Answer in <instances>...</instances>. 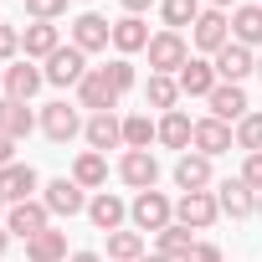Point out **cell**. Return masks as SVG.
Segmentation results:
<instances>
[{
	"label": "cell",
	"instance_id": "cell-29",
	"mask_svg": "<svg viewBox=\"0 0 262 262\" xmlns=\"http://www.w3.org/2000/svg\"><path fill=\"white\" fill-rule=\"evenodd\" d=\"M195 247V231L190 226H180V221H170L165 231H155V252L160 257H170V262H185V252Z\"/></svg>",
	"mask_w": 262,
	"mask_h": 262
},
{
	"label": "cell",
	"instance_id": "cell-10",
	"mask_svg": "<svg viewBox=\"0 0 262 262\" xmlns=\"http://www.w3.org/2000/svg\"><path fill=\"white\" fill-rule=\"evenodd\" d=\"M118 98H123V93L108 82V72H103V67H93V72L77 82V108H88V113H113V108H118Z\"/></svg>",
	"mask_w": 262,
	"mask_h": 262
},
{
	"label": "cell",
	"instance_id": "cell-14",
	"mask_svg": "<svg viewBox=\"0 0 262 262\" xmlns=\"http://www.w3.org/2000/svg\"><path fill=\"white\" fill-rule=\"evenodd\" d=\"M47 226H52V211L41 206V195H36V201H21V206H11V211H6V231H11V236H21V242H31V236H36V231H47Z\"/></svg>",
	"mask_w": 262,
	"mask_h": 262
},
{
	"label": "cell",
	"instance_id": "cell-17",
	"mask_svg": "<svg viewBox=\"0 0 262 262\" xmlns=\"http://www.w3.org/2000/svg\"><path fill=\"white\" fill-rule=\"evenodd\" d=\"M36 190H41V175L31 170V165H6L0 170V195H6L11 206H21V201H36Z\"/></svg>",
	"mask_w": 262,
	"mask_h": 262
},
{
	"label": "cell",
	"instance_id": "cell-7",
	"mask_svg": "<svg viewBox=\"0 0 262 262\" xmlns=\"http://www.w3.org/2000/svg\"><path fill=\"white\" fill-rule=\"evenodd\" d=\"M41 206H47L52 216H82V211H88V190H82L72 175H57V180L41 185Z\"/></svg>",
	"mask_w": 262,
	"mask_h": 262
},
{
	"label": "cell",
	"instance_id": "cell-21",
	"mask_svg": "<svg viewBox=\"0 0 262 262\" xmlns=\"http://www.w3.org/2000/svg\"><path fill=\"white\" fill-rule=\"evenodd\" d=\"M82 139H88V149H98V155L118 149V144H123V118H118V113H93L88 128H82Z\"/></svg>",
	"mask_w": 262,
	"mask_h": 262
},
{
	"label": "cell",
	"instance_id": "cell-44",
	"mask_svg": "<svg viewBox=\"0 0 262 262\" xmlns=\"http://www.w3.org/2000/svg\"><path fill=\"white\" fill-rule=\"evenodd\" d=\"M11 242H16V236L6 231V221H0V257H6V247H11Z\"/></svg>",
	"mask_w": 262,
	"mask_h": 262
},
{
	"label": "cell",
	"instance_id": "cell-37",
	"mask_svg": "<svg viewBox=\"0 0 262 262\" xmlns=\"http://www.w3.org/2000/svg\"><path fill=\"white\" fill-rule=\"evenodd\" d=\"M6 62H21V31L16 26H0V67Z\"/></svg>",
	"mask_w": 262,
	"mask_h": 262
},
{
	"label": "cell",
	"instance_id": "cell-11",
	"mask_svg": "<svg viewBox=\"0 0 262 262\" xmlns=\"http://www.w3.org/2000/svg\"><path fill=\"white\" fill-rule=\"evenodd\" d=\"M47 88V72L31 62V57H21V62H11L6 67V93H0V98H16V103H31L36 93Z\"/></svg>",
	"mask_w": 262,
	"mask_h": 262
},
{
	"label": "cell",
	"instance_id": "cell-8",
	"mask_svg": "<svg viewBox=\"0 0 262 262\" xmlns=\"http://www.w3.org/2000/svg\"><path fill=\"white\" fill-rule=\"evenodd\" d=\"M118 180L134 190V195H139V190H155V185H160V160H155V149H123Z\"/></svg>",
	"mask_w": 262,
	"mask_h": 262
},
{
	"label": "cell",
	"instance_id": "cell-41",
	"mask_svg": "<svg viewBox=\"0 0 262 262\" xmlns=\"http://www.w3.org/2000/svg\"><path fill=\"white\" fill-rule=\"evenodd\" d=\"M118 6H123V16H144V11L155 6V0H118Z\"/></svg>",
	"mask_w": 262,
	"mask_h": 262
},
{
	"label": "cell",
	"instance_id": "cell-48",
	"mask_svg": "<svg viewBox=\"0 0 262 262\" xmlns=\"http://www.w3.org/2000/svg\"><path fill=\"white\" fill-rule=\"evenodd\" d=\"M257 77H262V57H257Z\"/></svg>",
	"mask_w": 262,
	"mask_h": 262
},
{
	"label": "cell",
	"instance_id": "cell-38",
	"mask_svg": "<svg viewBox=\"0 0 262 262\" xmlns=\"http://www.w3.org/2000/svg\"><path fill=\"white\" fill-rule=\"evenodd\" d=\"M242 180L262 195V155H247V160H242Z\"/></svg>",
	"mask_w": 262,
	"mask_h": 262
},
{
	"label": "cell",
	"instance_id": "cell-24",
	"mask_svg": "<svg viewBox=\"0 0 262 262\" xmlns=\"http://www.w3.org/2000/svg\"><path fill=\"white\" fill-rule=\"evenodd\" d=\"M41 118L31 113V103H16V98H0V134H6V139H26L31 134V128H36Z\"/></svg>",
	"mask_w": 262,
	"mask_h": 262
},
{
	"label": "cell",
	"instance_id": "cell-34",
	"mask_svg": "<svg viewBox=\"0 0 262 262\" xmlns=\"http://www.w3.org/2000/svg\"><path fill=\"white\" fill-rule=\"evenodd\" d=\"M231 134H236V149H247V155H262V113H247V118L231 128Z\"/></svg>",
	"mask_w": 262,
	"mask_h": 262
},
{
	"label": "cell",
	"instance_id": "cell-33",
	"mask_svg": "<svg viewBox=\"0 0 262 262\" xmlns=\"http://www.w3.org/2000/svg\"><path fill=\"white\" fill-rule=\"evenodd\" d=\"M144 98H149V108H160V113H175V108H180V82H175V77H160V72H149V82H144Z\"/></svg>",
	"mask_w": 262,
	"mask_h": 262
},
{
	"label": "cell",
	"instance_id": "cell-19",
	"mask_svg": "<svg viewBox=\"0 0 262 262\" xmlns=\"http://www.w3.org/2000/svg\"><path fill=\"white\" fill-rule=\"evenodd\" d=\"M57 47H62V31H57V21H31V26L21 31V57H31V62H47Z\"/></svg>",
	"mask_w": 262,
	"mask_h": 262
},
{
	"label": "cell",
	"instance_id": "cell-27",
	"mask_svg": "<svg viewBox=\"0 0 262 262\" xmlns=\"http://www.w3.org/2000/svg\"><path fill=\"white\" fill-rule=\"evenodd\" d=\"M231 41H242V47H262V6L252 0V6H236L231 11Z\"/></svg>",
	"mask_w": 262,
	"mask_h": 262
},
{
	"label": "cell",
	"instance_id": "cell-28",
	"mask_svg": "<svg viewBox=\"0 0 262 262\" xmlns=\"http://www.w3.org/2000/svg\"><path fill=\"white\" fill-rule=\"evenodd\" d=\"M72 180H77L82 190H103V185H108V155L82 149V155L72 160Z\"/></svg>",
	"mask_w": 262,
	"mask_h": 262
},
{
	"label": "cell",
	"instance_id": "cell-42",
	"mask_svg": "<svg viewBox=\"0 0 262 262\" xmlns=\"http://www.w3.org/2000/svg\"><path fill=\"white\" fill-rule=\"evenodd\" d=\"M67 262H103V252H72Z\"/></svg>",
	"mask_w": 262,
	"mask_h": 262
},
{
	"label": "cell",
	"instance_id": "cell-40",
	"mask_svg": "<svg viewBox=\"0 0 262 262\" xmlns=\"http://www.w3.org/2000/svg\"><path fill=\"white\" fill-rule=\"evenodd\" d=\"M6 165H16V139L0 134V170H6Z\"/></svg>",
	"mask_w": 262,
	"mask_h": 262
},
{
	"label": "cell",
	"instance_id": "cell-30",
	"mask_svg": "<svg viewBox=\"0 0 262 262\" xmlns=\"http://www.w3.org/2000/svg\"><path fill=\"white\" fill-rule=\"evenodd\" d=\"M149 144H160V123L149 113H128L123 118V149H149Z\"/></svg>",
	"mask_w": 262,
	"mask_h": 262
},
{
	"label": "cell",
	"instance_id": "cell-39",
	"mask_svg": "<svg viewBox=\"0 0 262 262\" xmlns=\"http://www.w3.org/2000/svg\"><path fill=\"white\" fill-rule=\"evenodd\" d=\"M185 262H226V257H221V247H216V242H195V247L185 252Z\"/></svg>",
	"mask_w": 262,
	"mask_h": 262
},
{
	"label": "cell",
	"instance_id": "cell-3",
	"mask_svg": "<svg viewBox=\"0 0 262 262\" xmlns=\"http://www.w3.org/2000/svg\"><path fill=\"white\" fill-rule=\"evenodd\" d=\"M175 221L190 226V231H211L221 221V206H216V190H185L175 201Z\"/></svg>",
	"mask_w": 262,
	"mask_h": 262
},
{
	"label": "cell",
	"instance_id": "cell-50",
	"mask_svg": "<svg viewBox=\"0 0 262 262\" xmlns=\"http://www.w3.org/2000/svg\"><path fill=\"white\" fill-rule=\"evenodd\" d=\"M257 6H262V0H257Z\"/></svg>",
	"mask_w": 262,
	"mask_h": 262
},
{
	"label": "cell",
	"instance_id": "cell-18",
	"mask_svg": "<svg viewBox=\"0 0 262 262\" xmlns=\"http://www.w3.org/2000/svg\"><path fill=\"white\" fill-rule=\"evenodd\" d=\"M88 221L108 236V231H123V221H128V206H123V195H113V190H98L93 201H88Z\"/></svg>",
	"mask_w": 262,
	"mask_h": 262
},
{
	"label": "cell",
	"instance_id": "cell-45",
	"mask_svg": "<svg viewBox=\"0 0 262 262\" xmlns=\"http://www.w3.org/2000/svg\"><path fill=\"white\" fill-rule=\"evenodd\" d=\"M6 211H11V201H6V195H0V221H6Z\"/></svg>",
	"mask_w": 262,
	"mask_h": 262
},
{
	"label": "cell",
	"instance_id": "cell-47",
	"mask_svg": "<svg viewBox=\"0 0 262 262\" xmlns=\"http://www.w3.org/2000/svg\"><path fill=\"white\" fill-rule=\"evenodd\" d=\"M0 93H6V67H0Z\"/></svg>",
	"mask_w": 262,
	"mask_h": 262
},
{
	"label": "cell",
	"instance_id": "cell-9",
	"mask_svg": "<svg viewBox=\"0 0 262 262\" xmlns=\"http://www.w3.org/2000/svg\"><path fill=\"white\" fill-rule=\"evenodd\" d=\"M72 47L88 52V57H93V52H108V47H113V21L98 16V11H82V16L72 21Z\"/></svg>",
	"mask_w": 262,
	"mask_h": 262
},
{
	"label": "cell",
	"instance_id": "cell-46",
	"mask_svg": "<svg viewBox=\"0 0 262 262\" xmlns=\"http://www.w3.org/2000/svg\"><path fill=\"white\" fill-rule=\"evenodd\" d=\"M144 262H170V257H160V252H155V257H144Z\"/></svg>",
	"mask_w": 262,
	"mask_h": 262
},
{
	"label": "cell",
	"instance_id": "cell-32",
	"mask_svg": "<svg viewBox=\"0 0 262 262\" xmlns=\"http://www.w3.org/2000/svg\"><path fill=\"white\" fill-rule=\"evenodd\" d=\"M108 262H144V231H108Z\"/></svg>",
	"mask_w": 262,
	"mask_h": 262
},
{
	"label": "cell",
	"instance_id": "cell-31",
	"mask_svg": "<svg viewBox=\"0 0 262 262\" xmlns=\"http://www.w3.org/2000/svg\"><path fill=\"white\" fill-rule=\"evenodd\" d=\"M206 11V0H160V16H165V31H185L195 26Z\"/></svg>",
	"mask_w": 262,
	"mask_h": 262
},
{
	"label": "cell",
	"instance_id": "cell-35",
	"mask_svg": "<svg viewBox=\"0 0 262 262\" xmlns=\"http://www.w3.org/2000/svg\"><path fill=\"white\" fill-rule=\"evenodd\" d=\"M103 72H108V82H113L118 93H128V88L139 82V72H134V62H128V57H113V62H108Z\"/></svg>",
	"mask_w": 262,
	"mask_h": 262
},
{
	"label": "cell",
	"instance_id": "cell-13",
	"mask_svg": "<svg viewBox=\"0 0 262 262\" xmlns=\"http://www.w3.org/2000/svg\"><path fill=\"white\" fill-rule=\"evenodd\" d=\"M216 206H221V216H231V221L257 216V190H252L242 175H231V180H221V185H216Z\"/></svg>",
	"mask_w": 262,
	"mask_h": 262
},
{
	"label": "cell",
	"instance_id": "cell-15",
	"mask_svg": "<svg viewBox=\"0 0 262 262\" xmlns=\"http://www.w3.org/2000/svg\"><path fill=\"white\" fill-rule=\"evenodd\" d=\"M175 82H180V98H211L216 93V62H206V57H190L180 72H175Z\"/></svg>",
	"mask_w": 262,
	"mask_h": 262
},
{
	"label": "cell",
	"instance_id": "cell-4",
	"mask_svg": "<svg viewBox=\"0 0 262 262\" xmlns=\"http://www.w3.org/2000/svg\"><path fill=\"white\" fill-rule=\"evenodd\" d=\"M82 113H77V103H67V98H57V103H47L41 108V134L52 139V144H72L77 134H82Z\"/></svg>",
	"mask_w": 262,
	"mask_h": 262
},
{
	"label": "cell",
	"instance_id": "cell-12",
	"mask_svg": "<svg viewBox=\"0 0 262 262\" xmlns=\"http://www.w3.org/2000/svg\"><path fill=\"white\" fill-rule=\"evenodd\" d=\"M211 62H216V77H221V82H247V77L257 72V52L242 47V41H226Z\"/></svg>",
	"mask_w": 262,
	"mask_h": 262
},
{
	"label": "cell",
	"instance_id": "cell-49",
	"mask_svg": "<svg viewBox=\"0 0 262 262\" xmlns=\"http://www.w3.org/2000/svg\"><path fill=\"white\" fill-rule=\"evenodd\" d=\"M257 216H262V195H257Z\"/></svg>",
	"mask_w": 262,
	"mask_h": 262
},
{
	"label": "cell",
	"instance_id": "cell-26",
	"mask_svg": "<svg viewBox=\"0 0 262 262\" xmlns=\"http://www.w3.org/2000/svg\"><path fill=\"white\" fill-rule=\"evenodd\" d=\"M144 47H149L144 16H123V21H113V52H118V57H134V52H144Z\"/></svg>",
	"mask_w": 262,
	"mask_h": 262
},
{
	"label": "cell",
	"instance_id": "cell-6",
	"mask_svg": "<svg viewBox=\"0 0 262 262\" xmlns=\"http://www.w3.org/2000/svg\"><path fill=\"white\" fill-rule=\"evenodd\" d=\"M41 72H47V82H52V88H77L93 67H88V52H77V47L67 41V47H57V52L47 57V67H41Z\"/></svg>",
	"mask_w": 262,
	"mask_h": 262
},
{
	"label": "cell",
	"instance_id": "cell-43",
	"mask_svg": "<svg viewBox=\"0 0 262 262\" xmlns=\"http://www.w3.org/2000/svg\"><path fill=\"white\" fill-rule=\"evenodd\" d=\"M206 6H211V11H236L242 0H206Z\"/></svg>",
	"mask_w": 262,
	"mask_h": 262
},
{
	"label": "cell",
	"instance_id": "cell-1",
	"mask_svg": "<svg viewBox=\"0 0 262 262\" xmlns=\"http://www.w3.org/2000/svg\"><path fill=\"white\" fill-rule=\"evenodd\" d=\"M144 52H149V72H160V77H175V72L190 62V41H185V31H155Z\"/></svg>",
	"mask_w": 262,
	"mask_h": 262
},
{
	"label": "cell",
	"instance_id": "cell-16",
	"mask_svg": "<svg viewBox=\"0 0 262 262\" xmlns=\"http://www.w3.org/2000/svg\"><path fill=\"white\" fill-rule=\"evenodd\" d=\"M206 103H211V118H221V123H231V128L252 113V103H247L242 82H216V93H211Z\"/></svg>",
	"mask_w": 262,
	"mask_h": 262
},
{
	"label": "cell",
	"instance_id": "cell-36",
	"mask_svg": "<svg viewBox=\"0 0 262 262\" xmlns=\"http://www.w3.org/2000/svg\"><path fill=\"white\" fill-rule=\"evenodd\" d=\"M26 16L31 21H57V16H67V0H26Z\"/></svg>",
	"mask_w": 262,
	"mask_h": 262
},
{
	"label": "cell",
	"instance_id": "cell-25",
	"mask_svg": "<svg viewBox=\"0 0 262 262\" xmlns=\"http://www.w3.org/2000/svg\"><path fill=\"white\" fill-rule=\"evenodd\" d=\"M72 252H67V231H57V226H47V231H36L31 242H26V262H67Z\"/></svg>",
	"mask_w": 262,
	"mask_h": 262
},
{
	"label": "cell",
	"instance_id": "cell-23",
	"mask_svg": "<svg viewBox=\"0 0 262 262\" xmlns=\"http://www.w3.org/2000/svg\"><path fill=\"white\" fill-rule=\"evenodd\" d=\"M231 144H236L231 123H221V118H195V155L216 160V155H226Z\"/></svg>",
	"mask_w": 262,
	"mask_h": 262
},
{
	"label": "cell",
	"instance_id": "cell-2",
	"mask_svg": "<svg viewBox=\"0 0 262 262\" xmlns=\"http://www.w3.org/2000/svg\"><path fill=\"white\" fill-rule=\"evenodd\" d=\"M128 221H134V231H165L175 221V201L165 190H139L128 201Z\"/></svg>",
	"mask_w": 262,
	"mask_h": 262
},
{
	"label": "cell",
	"instance_id": "cell-22",
	"mask_svg": "<svg viewBox=\"0 0 262 262\" xmlns=\"http://www.w3.org/2000/svg\"><path fill=\"white\" fill-rule=\"evenodd\" d=\"M160 144L165 149H195V118L185 113V108H175V113H160Z\"/></svg>",
	"mask_w": 262,
	"mask_h": 262
},
{
	"label": "cell",
	"instance_id": "cell-5",
	"mask_svg": "<svg viewBox=\"0 0 262 262\" xmlns=\"http://www.w3.org/2000/svg\"><path fill=\"white\" fill-rule=\"evenodd\" d=\"M226 41H231V11H211V6H206L201 21L190 26V47L206 52V57H216Z\"/></svg>",
	"mask_w": 262,
	"mask_h": 262
},
{
	"label": "cell",
	"instance_id": "cell-20",
	"mask_svg": "<svg viewBox=\"0 0 262 262\" xmlns=\"http://www.w3.org/2000/svg\"><path fill=\"white\" fill-rule=\"evenodd\" d=\"M211 180H216V170H211L206 155L185 149V155L175 160V185H180V195H185V190H211Z\"/></svg>",
	"mask_w": 262,
	"mask_h": 262
}]
</instances>
